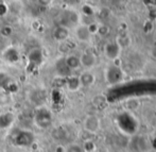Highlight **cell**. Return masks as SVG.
Wrapping results in <instances>:
<instances>
[{
  "label": "cell",
  "mask_w": 156,
  "mask_h": 152,
  "mask_svg": "<svg viewBox=\"0 0 156 152\" xmlns=\"http://www.w3.org/2000/svg\"><path fill=\"white\" fill-rule=\"evenodd\" d=\"M34 122L41 129H47L52 123V115L46 107H37L34 113Z\"/></svg>",
  "instance_id": "1"
},
{
  "label": "cell",
  "mask_w": 156,
  "mask_h": 152,
  "mask_svg": "<svg viewBox=\"0 0 156 152\" xmlns=\"http://www.w3.org/2000/svg\"><path fill=\"white\" fill-rule=\"evenodd\" d=\"M101 122L98 116L96 115H87L83 120V128L84 131L88 134H96L100 130Z\"/></svg>",
  "instance_id": "2"
},
{
  "label": "cell",
  "mask_w": 156,
  "mask_h": 152,
  "mask_svg": "<svg viewBox=\"0 0 156 152\" xmlns=\"http://www.w3.org/2000/svg\"><path fill=\"white\" fill-rule=\"evenodd\" d=\"M44 56L43 51L39 48H34L28 54V69L31 70V68H36L43 63Z\"/></svg>",
  "instance_id": "3"
},
{
  "label": "cell",
  "mask_w": 156,
  "mask_h": 152,
  "mask_svg": "<svg viewBox=\"0 0 156 152\" xmlns=\"http://www.w3.org/2000/svg\"><path fill=\"white\" fill-rule=\"evenodd\" d=\"M34 143V135L30 131H20L15 137V144L19 147H29Z\"/></svg>",
  "instance_id": "4"
},
{
  "label": "cell",
  "mask_w": 156,
  "mask_h": 152,
  "mask_svg": "<svg viewBox=\"0 0 156 152\" xmlns=\"http://www.w3.org/2000/svg\"><path fill=\"white\" fill-rule=\"evenodd\" d=\"M70 32L69 29L65 26H58L54 28V30L52 31V37L58 42H65L67 41V38L69 37Z\"/></svg>",
  "instance_id": "5"
},
{
  "label": "cell",
  "mask_w": 156,
  "mask_h": 152,
  "mask_svg": "<svg viewBox=\"0 0 156 152\" xmlns=\"http://www.w3.org/2000/svg\"><path fill=\"white\" fill-rule=\"evenodd\" d=\"M76 37L80 42H89L91 37V33L89 32L87 25H80L79 27H76Z\"/></svg>",
  "instance_id": "6"
},
{
  "label": "cell",
  "mask_w": 156,
  "mask_h": 152,
  "mask_svg": "<svg viewBox=\"0 0 156 152\" xmlns=\"http://www.w3.org/2000/svg\"><path fill=\"white\" fill-rule=\"evenodd\" d=\"M80 63H81V66H83V67L91 68L96 65L97 58L94 53H90V52H84V53L80 56Z\"/></svg>",
  "instance_id": "7"
},
{
  "label": "cell",
  "mask_w": 156,
  "mask_h": 152,
  "mask_svg": "<svg viewBox=\"0 0 156 152\" xmlns=\"http://www.w3.org/2000/svg\"><path fill=\"white\" fill-rule=\"evenodd\" d=\"M105 56L106 58L111 59V60H116L119 56L120 52V48L118 47L117 44L114 42V43H108L106 46H105Z\"/></svg>",
  "instance_id": "8"
},
{
  "label": "cell",
  "mask_w": 156,
  "mask_h": 152,
  "mask_svg": "<svg viewBox=\"0 0 156 152\" xmlns=\"http://www.w3.org/2000/svg\"><path fill=\"white\" fill-rule=\"evenodd\" d=\"M120 77H121V72L116 66H111L108 67V69H106V80L108 81V83L117 82Z\"/></svg>",
  "instance_id": "9"
},
{
  "label": "cell",
  "mask_w": 156,
  "mask_h": 152,
  "mask_svg": "<svg viewBox=\"0 0 156 152\" xmlns=\"http://www.w3.org/2000/svg\"><path fill=\"white\" fill-rule=\"evenodd\" d=\"M3 58L10 63H16L19 60V52L15 47H10L3 52Z\"/></svg>",
  "instance_id": "10"
},
{
  "label": "cell",
  "mask_w": 156,
  "mask_h": 152,
  "mask_svg": "<svg viewBox=\"0 0 156 152\" xmlns=\"http://www.w3.org/2000/svg\"><path fill=\"white\" fill-rule=\"evenodd\" d=\"M79 80L82 86H91L96 81V77L94 76V74H91L90 71H84L80 74Z\"/></svg>",
  "instance_id": "11"
},
{
  "label": "cell",
  "mask_w": 156,
  "mask_h": 152,
  "mask_svg": "<svg viewBox=\"0 0 156 152\" xmlns=\"http://www.w3.org/2000/svg\"><path fill=\"white\" fill-rule=\"evenodd\" d=\"M64 60H65L66 65L69 68L70 71H71V70H76L81 67L80 56H74V54H69V56H66Z\"/></svg>",
  "instance_id": "12"
},
{
  "label": "cell",
  "mask_w": 156,
  "mask_h": 152,
  "mask_svg": "<svg viewBox=\"0 0 156 152\" xmlns=\"http://www.w3.org/2000/svg\"><path fill=\"white\" fill-rule=\"evenodd\" d=\"M66 86H67L68 91L70 92H76L81 86L80 80H79V77L76 76H69L67 77L65 82Z\"/></svg>",
  "instance_id": "13"
},
{
  "label": "cell",
  "mask_w": 156,
  "mask_h": 152,
  "mask_svg": "<svg viewBox=\"0 0 156 152\" xmlns=\"http://www.w3.org/2000/svg\"><path fill=\"white\" fill-rule=\"evenodd\" d=\"M14 121V115L12 113H3L0 115V128L6 129Z\"/></svg>",
  "instance_id": "14"
},
{
  "label": "cell",
  "mask_w": 156,
  "mask_h": 152,
  "mask_svg": "<svg viewBox=\"0 0 156 152\" xmlns=\"http://www.w3.org/2000/svg\"><path fill=\"white\" fill-rule=\"evenodd\" d=\"M55 69L56 72H58L60 76H64V77H69L70 76V70L69 68L67 67L65 63V60L62 59V60H58L55 64Z\"/></svg>",
  "instance_id": "15"
},
{
  "label": "cell",
  "mask_w": 156,
  "mask_h": 152,
  "mask_svg": "<svg viewBox=\"0 0 156 152\" xmlns=\"http://www.w3.org/2000/svg\"><path fill=\"white\" fill-rule=\"evenodd\" d=\"M116 44L118 45V47L121 49V48H127L131 46V37L129 36V35L126 34H123V35H119V36L117 37V39H116L115 42Z\"/></svg>",
  "instance_id": "16"
},
{
  "label": "cell",
  "mask_w": 156,
  "mask_h": 152,
  "mask_svg": "<svg viewBox=\"0 0 156 152\" xmlns=\"http://www.w3.org/2000/svg\"><path fill=\"white\" fill-rule=\"evenodd\" d=\"M12 102V96L8 92L1 89L0 91V107H5Z\"/></svg>",
  "instance_id": "17"
},
{
  "label": "cell",
  "mask_w": 156,
  "mask_h": 152,
  "mask_svg": "<svg viewBox=\"0 0 156 152\" xmlns=\"http://www.w3.org/2000/svg\"><path fill=\"white\" fill-rule=\"evenodd\" d=\"M125 105H126L127 109L131 110V111H135V110H137L138 107H140V101L136 98L129 99V100L125 102Z\"/></svg>",
  "instance_id": "18"
},
{
  "label": "cell",
  "mask_w": 156,
  "mask_h": 152,
  "mask_svg": "<svg viewBox=\"0 0 156 152\" xmlns=\"http://www.w3.org/2000/svg\"><path fill=\"white\" fill-rule=\"evenodd\" d=\"M111 32V29L107 25L105 24H102V25H98V30H97V33L100 35L101 37H105L109 34Z\"/></svg>",
  "instance_id": "19"
},
{
  "label": "cell",
  "mask_w": 156,
  "mask_h": 152,
  "mask_svg": "<svg viewBox=\"0 0 156 152\" xmlns=\"http://www.w3.org/2000/svg\"><path fill=\"white\" fill-rule=\"evenodd\" d=\"M13 32H14V30H13V28L11 27L10 25H5V26H2L1 28H0V35H1L2 37H10L11 35L13 34Z\"/></svg>",
  "instance_id": "20"
},
{
  "label": "cell",
  "mask_w": 156,
  "mask_h": 152,
  "mask_svg": "<svg viewBox=\"0 0 156 152\" xmlns=\"http://www.w3.org/2000/svg\"><path fill=\"white\" fill-rule=\"evenodd\" d=\"M64 152H84V150H83V147H81L80 145L72 144L69 145Z\"/></svg>",
  "instance_id": "21"
},
{
  "label": "cell",
  "mask_w": 156,
  "mask_h": 152,
  "mask_svg": "<svg viewBox=\"0 0 156 152\" xmlns=\"http://www.w3.org/2000/svg\"><path fill=\"white\" fill-rule=\"evenodd\" d=\"M93 103L96 107H101V105H103L105 103V97H103V96H96L94 98V100H93Z\"/></svg>",
  "instance_id": "22"
},
{
  "label": "cell",
  "mask_w": 156,
  "mask_h": 152,
  "mask_svg": "<svg viewBox=\"0 0 156 152\" xmlns=\"http://www.w3.org/2000/svg\"><path fill=\"white\" fill-rule=\"evenodd\" d=\"M94 145L93 142H90V140H86L84 144V147H83V150L87 151V152H91L94 150Z\"/></svg>",
  "instance_id": "23"
},
{
  "label": "cell",
  "mask_w": 156,
  "mask_h": 152,
  "mask_svg": "<svg viewBox=\"0 0 156 152\" xmlns=\"http://www.w3.org/2000/svg\"><path fill=\"white\" fill-rule=\"evenodd\" d=\"M6 12H8V6L4 3H0V16L5 15Z\"/></svg>",
  "instance_id": "24"
},
{
  "label": "cell",
  "mask_w": 156,
  "mask_h": 152,
  "mask_svg": "<svg viewBox=\"0 0 156 152\" xmlns=\"http://www.w3.org/2000/svg\"><path fill=\"white\" fill-rule=\"evenodd\" d=\"M150 54H151V56H152V58L156 59V45H155V46H153V47L151 48Z\"/></svg>",
  "instance_id": "25"
},
{
  "label": "cell",
  "mask_w": 156,
  "mask_h": 152,
  "mask_svg": "<svg viewBox=\"0 0 156 152\" xmlns=\"http://www.w3.org/2000/svg\"><path fill=\"white\" fill-rule=\"evenodd\" d=\"M0 47H1V42H0Z\"/></svg>",
  "instance_id": "26"
}]
</instances>
